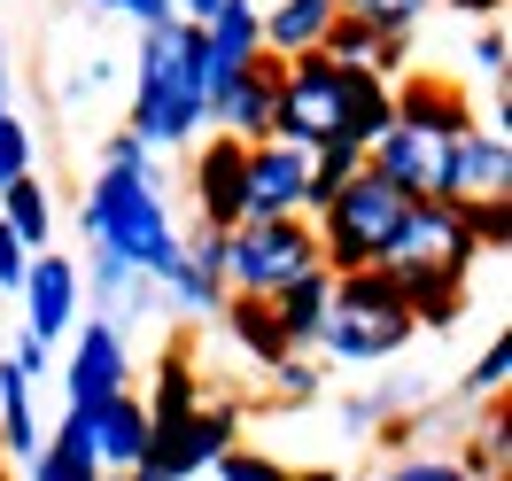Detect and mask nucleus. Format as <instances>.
<instances>
[{
	"label": "nucleus",
	"instance_id": "obj_1",
	"mask_svg": "<svg viewBox=\"0 0 512 481\" xmlns=\"http://www.w3.org/2000/svg\"><path fill=\"white\" fill-rule=\"evenodd\" d=\"M194 125H210V78H202V24H156L140 32L132 63V125L148 148H187Z\"/></svg>",
	"mask_w": 512,
	"mask_h": 481
},
{
	"label": "nucleus",
	"instance_id": "obj_2",
	"mask_svg": "<svg viewBox=\"0 0 512 481\" xmlns=\"http://www.w3.org/2000/svg\"><path fill=\"white\" fill-rule=\"evenodd\" d=\"M78 225H86L94 249L125 257L132 272H148V280H163V272L179 264V249H187V241L171 233V210H163L148 163H101V179H94V194H86Z\"/></svg>",
	"mask_w": 512,
	"mask_h": 481
},
{
	"label": "nucleus",
	"instance_id": "obj_3",
	"mask_svg": "<svg viewBox=\"0 0 512 481\" xmlns=\"http://www.w3.org/2000/svg\"><path fill=\"white\" fill-rule=\"evenodd\" d=\"M404 210H412V194H404V187H388L381 171H357L350 187L311 218V233H319V264L334 272V280H342V272H373V264L388 257Z\"/></svg>",
	"mask_w": 512,
	"mask_h": 481
},
{
	"label": "nucleus",
	"instance_id": "obj_4",
	"mask_svg": "<svg viewBox=\"0 0 512 481\" xmlns=\"http://www.w3.org/2000/svg\"><path fill=\"white\" fill-rule=\"evenodd\" d=\"M419 326L404 311V295L381 264L373 272H342L334 280V303H326V326H319V350L326 357H350V365H373V357H396Z\"/></svg>",
	"mask_w": 512,
	"mask_h": 481
},
{
	"label": "nucleus",
	"instance_id": "obj_5",
	"mask_svg": "<svg viewBox=\"0 0 512 481\" xmlns=\"http://www.w3.org/2000/svg\"><path fill=\"white\" fill-rule=\"evenodd\" d=\"M225 295H280L288 280L319 272V233L311 218H249L225 233Z\"/></svg>",
	"mask_w": 512,
	"mask_h": 481
},
{
	"label": "nucleus",
	"instance_id": "obj_6",
	"mask_svg": "<svg viewBox=\"0 0 512 481\" xmlns=\"http://www.w3.org/2000/svg\"><path fill=\"white\" fill-rule=\"evenodd\" d=\"M272 140H288V148L342 140V70L326 55H288L280 63V125H272Z\"/></svg>",
	"mask_w": 512,
	"mask_h": 481
},
{
	"label": "nucleus",
	"instance_id": "obj_7",
	"mask_svg": "<svg viewBox=\"0 0 512 481\" xmlns=\"http://www.w3.org/2000/svg\"><path fill=\"white\" fill-rule=\"evenodd\" d=\"M474 257L481 249L466 241V225H458L450 202H412L404 225H396V241H388L381 272H412V264H427V272H466Z\"/></svg>",
	"mask_w": 512,
	"mask_h": 481
},
{
	"label": "nucleus",
	"instance_id": "obj_8",
	"mask_svg": "<svg viewBox=\"0 0 512 481\" xmlns=\"http://www.w3.org/2000/svg\"><path fill=\"white\" fill-rule=\"evenodd\" d=\"M132 388V357H125V334L109 319H86L70 334V357H63V396L70 404H109Z\"/></svg>",
	"mask_w": 512,
	"mask_h": 481
},
{
	"label": "nucleus",
	"instance_id": "obj_9",
	"mask_svg": "<svg viewBox=\"0 0 512 481\" xmlns=\"http://www.w3.org/2000/svg\"><path fill=\"white\" fill-rule=\"evenodd\" d=\"M24 334L32 342H63L70 319H78V303H86V280H78V264L63 257V249H32V272H24Z\"/></svg>",
	"mask_w": 512,
	"mask_h": 481
},
{
	"label": "nucleus",
	"instance_id": "obj_10",
	"mask_svg": "<svg viewBox=\"0 0 512 481\" xmlns=\"http://www.w3.org/2000/svg\"><path fill=\"white\" fill-rule=\"evenodd\" d=\"M443 202H512V140H505V132L474 125V132L450 140Z\"/></svg>",
	"mask_w": 512,
	"mask_h": 481
},
{
	"label": "nucleus",
	"instance_id": "obj_11",
	"mask_svg": "<svg viewBox=\"0 0 512 481\" xmlns=\"http://www.w3.org/2000/svg\"><path fill=\"white\" fill-rule=\"evenodd\" d=\"M249 218H303V148L256 140L241 163V225Z\"/></svg>",
	"mask_w": 512,
	"mask_h": 481
},
{
	"label": "nucleus",
	"instance_id": "obj_12",
	"mask_svg": "<svg viewBox=\"0 0 512 481\" xmlns=\"http://www.w3.org/2000/svg\"><path fill=\"white\" fill-rule=\"evenodd\" d=\"M241 163H249V148H241L233 132H210V140L194 148L187 187H194V210H202L210 233H233V225H241Z\"/></svg>",
	"mask_w": 512,
	"mask_h": 481
},
{
	"label": "nucleus",
	"instance_id": "obj_13",
	"mask_svg": "<svg viewBox=\"0 0 512 481\" xmlns=\"http://www.w3.org/2000/svg\"><path fill=\"white\" fill-rule=\"evenodd\" d=\"M388 94H396V125L435 132V140H458V132L481 125V109L466 101V86H450V78H435V70H404Z\"/></svg>",
	"mask_w": 512,
	"mask_h": 481
},
{
	"label": "nucleus",
	"instance_id": "obj_14",
	"mask_svg": "<svg viewBox=\"0 0 512 481\" xmlns=\"http://www.w3.org/2000/svg\"><path fill=\"white\" fill-rule=\"evenodd\" d=\"M256 55H264V32H256V0H218V16L202 24V78H210V109H218V94L256 63Z\"/></svg>",
	"mask_w": 512,
	"mask_h": 481
},
{
	"label": "nucleus",
	"instance_id": "obj_15",
	"mask_svg": "<svg viewBox=\"0 0 512 481\" xmlns=\"http://www.w3.org/2000/svg\"><path fill=\"white\" fill-rule=\"evenodd\" d=\"M210 117H218V132H233L241 148L272 140V125H280V63H272V55H256V63L218 94V109H210Z\"/></svg>",
	"mask_w": 512,
	"mask_h": 481
},
{
	"label": "nucleus",
	"instance_id": "obj_16",
	"mask_svg": "<svg viewBox=\"0 0 512 481\" xmlns=\"http://www.w3.org/2000/svg\"><path fill=\"white\" fill-rule=\"evenodd\" d=\"M94 412V466L101 474H132L148 458V404L140 396H109V404H86Z\"/></svg>",
	"mask_w": 512,
	"mask_h": 481
},
{
	"label": "nucleus",
	"instance_id": "obj_17",
	"mask_svg": "<svg viewBox=\"0 0 512 481\" xmlns=\"http://www.w3.org/2000/svg\"><path fill=\"white\" fill-rule=\"evenodd\" d=\"M218 257H225V233H210V225L194 233V249H179V264L163 272V288H171V303H179V311H194V319H202V311H218V303H225Z\"/></svg>",
	"mask_w": 512,
	"mask_h": 481
},
{
	"label": "nucleus",
	"instance_id": "obj_18",
	"mask_svg": "<svg viewBox=\"0 0 512 481\" xmlns=\"http://www.w3.org/2000/svg\"><path fill=\"white\" fill-rule=\"evenodd\" d=\"M396 280V295H404V311H412V326H435V334H450V326L466 319V272H427V264H412V272H388Z\"/></svg>",
	"mask_w": 512,
	"mask_h": 481
},
{
	"label": "nucleus",
	"instance_id": "obj_19",
	"mask_svg": "<svg viewBox=\"0 0 512 481\" xmlns=\"http://www.w3.org/2000/svg\"><path fill=\"white\" fill-rule=\"evenodd\" d=\"M272 303V319H280V334H288V350H319V326H326V303H334V272H303V280H288L280 295H264Z\"/></svg>",
	"mask_w": 512,
	"mask_h": 481
},
{
	"label": "nucleus",
	"instance_id": "obj_20",
	"mask_svg": "<svg viewBox=\"0 0 512 481\" xmlns=\"http://www.w3.org/2000/svg\"><path fill=\"white\" fill-rule=\"evenodd\" d=\"M32 481H101V466H94V412H86V404H70L63 427L39 443Z\"/></svg>",
	"mask_w": 512,
	"mask_h": 481
},
{
	"label": "nucleus",
	"instance_id": "obj_21",
	"mask_svg": "<svg viewBox=\"0 0 512 481\" xmlns=\"http://www.w3.org/2000/svg\"><path fill=\"white\" fill-rule=\"evenodd\" d=\"M326 24H334V0H272V8H256V32H264V55H272V63L311 55Z\"/></svg>",
	"mask_w": 512,
	"mask_h": 481
},
{
	"label": "nucleus",
	"instance_id": "obj_22",
	"mask_svg": "<svg viewBox=\"0 0 512 481\" xmlns=\"http://www.w3.org/2000/svg\"><path fill=\"white\" fill-rule=\"evenodd\" d=\"M388 125H396V94H388V78H373V70H342V140L373 148Z\"/></svg>",
	"mask_w": 512,
	"mask_h": 481
},
{
	"label": "nucleus",
	"instance_id": "obj_23",
	"mask_svg": "<svg viewBox=\"0 0 512 481\" xmlns=\"http://www.w3.org/2000/svg\"><path fill=\"white\" fill-rule=\"evenodd\" d=\"M357 171H365V148H357V140H319V148H303V218H319Z\"/></svg>",
	"mask_w": 512,
	"mask_h": 481
},
{
	"label": "nucleus",
	"instance_id": "obj_24",
	"mask_svg": "<svg viewBox=\"0 0 512 481\" xmlns=\"http://www.w3.org/2000/svg\"><path fill=\"white\" fill-rule=\"evenodd\" d=\"M218 311H225V326H233V342H241V350H249L256 365H264V373L295 357V350H288V334H280V319H272V303H264V295H225Z\"/></svg>",
	"mask_w": 512,
	"mask_h": 481
},
{
	"label": "nucleus",
	"instance_id": "obj_25",
	"mask_svg": "<svg viewBox=\"0 0 512 481\" xmlns=\"http://www.w3.org/2000/svg\"><path fill=\"white\" fill-rule=\"evenodd\" d=\"M0 225H8L24 249H47V241H55V202H47V187H39L32 171L0 187Z\"/></svg>",
	"mask_w": 512,
	"mask_h": 481
},
{
	"label": "nucleus",
	"instance_id": "obj_26",
	"mask_svg": "<svg viewBox=\"0 0 512 481\" xmlns=\"http://www.w3.org/2000/svg\"><path fill=\"white\" fill-rule=\"evenodd\" d=\"M194 404H202V381H194L187 350H171V357H163V373H156V396H148V427H179Z\"/></svg>",
	"mask_w": 512,
	"mask_h": 481
},
{
	"label": "nucleus",
	"instance_id": "obj_27",
	"mask_svg": "<svg viewBox=\"0 0 512 481\" xmlns=\"http://www.w3.org/2000/svg\"><path fill=\"white\" fill-rule=\"evenodd\" d=\"M78 280H86L101 303H132V311H140V303H148V288H156L148 272H132L125 257H109V249H94V241H86V272H78Z\"/></svg>",
	"mask_w": 512,
	"mask_h": 481
},
{
	"label": "nucleus",
	"instance_id": "obj_28",
	"mask_svg": "<svg viewBox=\"0 0 512 481\" xmlns=\"http://www.w3.org/2000/svg\"><path fill=\"white\" fill-rule=\"evenodd\" d=\"M342 16H357V24H373V32H388V39H412V24L435 8V0H334Z\"/></svg>",
	"mask_w": 512,
	"mask_h": 481
},
{
	"label": "nucleus",
	"instance_id": "obj_29",
	"mask_svg": "<svg viewBox=\"0 0 512 481\" xmlns=\"http://www.w3.org/2000/svg\"><path fill=\"white\" fill-rule=\"evenodd\" d=\"M458 225H466V241L474 249H505L512 241V202H450Z\"/></svg>",
	"mask_w": 512,
	"mask_h": 481
},
{
	"label": "nucleus",
	"instance_id": "obj_30",
	"mask_svg": "<svg viewBox=\"0 0 512 481\" xmlns=\"http://www.w3.org/2000/svg\"><path fill=\"white\" fill-rule=\"evenodd\" d=\"M24 171H32V132H24L16 109H0V187H8V179H24Z\"/></svg>",
	"mask_w": 512,
	"mask_h": 481
},
{
	"label": "nucleus",
	"instance_id": "obj_31",
	"mask_svg": "<svg viewBox=\"0 0 512 481\" xmlns=\"http://www.w3.org/2000/svg\"><path fill=\"white\" fill-rule=\"evenodd\" d=\"M210 474H218V481H295L288 466H280V458H264V450H225Z\"/></svg>",
	"mask_w": 512,
	"mask_h": 481
},
{
	"label": "nucleus",
	"instance_id": "obj_32",
	"mask_svg": "<svg viewBox=\"0 0 512 481\" xmlns=\"http://www.w3.org/2000/svg\"><path fill=\"white\" fill-rule=\"evenodd\" d=\"M505 381H512V334H497V342L481 350V365L466 373V388H474V396H497Z\"/></svg>",
	"mask_w": 512,
	"mask_h": 481
},
{
	"label": "nucleus",
	"instance_id": "obj_33",
	"mask_svg": "<svg viewBox=\"0 0 512 481\" xmlns=\"http://www.w3.org/2000/svg\"><path fill=\"white\" fill-rule=\"evenodd\" d=\"M272 381H280V404H311V396H319V365H311V357H288V365H272Z\"/></svg>",
	"mask_w": 512,
	"mask_h": 481
},
{
	"label": "nucleus",
	"instance_id": "obj_34",
	"mask_svg": "<svg viewBox=\"0 0 512 481\" xmlns=\"http://www.w3.org/2000/svg\"><path fill=\"white\" fill-rule=\"evenodd\" d=\"M466 47H474V70H489V78H505V70H512V39L497 32V24H481Z\"/></svg>",
	"mask_w": 512,
	"mask_h": 481
},
{
	"label": "nucleus",
	"instance_id": "obj_35",
	"mask_svg": "<svg viewBox=\"0 0 512 481\" xmlns=\"http://www.w3.org/2000/svg\"><path fill=\"white\" fill-rule=\"evenodd\" d=\"M24 272H32V249H24V241H16L8 225H0V295H16V288H24Z\"/></svg>",
	"mask_w": 512,
	"mask_h": 481
},
{
	"label": "nucleus",
	"instance_id": "obj_36",
	"mask_svg": "<svg viewBox=\"0 0 512 481\" xmlns=\"http://www.w3.org/2000/svg\"><path fill=\"white\" fill-rule=\"evenodd\" d=\"M94 8H117V16H132L140 32H156V24H171V0H94Z\"/></svg>",
	"mask_w": 512,
	"mask_h": 481
},
{
	"label": "nucleus",
	"instance_id": "obj_37",
	"mask_svg": "<svg viewBox=\"0 0 512 481\" xmlns=\"http://www.w3.org/2000/svg\"><path fill=\"white\" fill-rule=\"evenodd\" d=\"M8 365H16V373H24V381H39V373H47V365H55V357H47V342H32V334H24V342H16V350H8Z\"/></svg>",
	"mask_w": 512,
	"mask_h": 481
},
{
	"label": "nucleus",
	"instance_id": "obj_38",
	"mask_svg": "<svg viewBox=\"0 0 512 481\" xmlns=\"http://www.w3.org/2000/svg\"><path fill=\"white\" fill-rule=\"evenodd\" d=\"M388 481H466V474H458L450 458H412L404 474H388Z\"/></svg>",
	"mask_w": 512,
	"mask_h": 481
},
{
	"label": "nucleus",
	"instance_id": "obj_39",
	"mask_svg": "<svg viewBox=\"0 0 512 481\" xmlns=\"http://www.w3.org/2000/svg\"><path fill=\"white\" fill-rule=\"evenodd\" d=\"M101 163H148V140L140 132H109V156Z\"/></svg>",
	"mask_w": 512,
	"mask_h": 481
},
{
	"label": "nucleus",
	"instance_id": "obj_40",
	"mask_svg": "<svg viewBox=\"0 0 512 481\" xmlns=\"http://www.w3.org/2000/svg\"><path fill=\"white\" fill-rule=\"evenodd\" d=\"M171 16H179V24H210V16H218V0H171Z\"/></svg>",
	"mask_w": 512,
	"mask_h": 481
},
{
	"label": "nucleus",
	"instance_id": "obj_41",
	"mask_svg": "<svg viewBox=\"0 0 512 481\" xmlns=\"http://www.w3.org/2000/svg\"><path fill=\"white\" fill-rule=\"evenodd\" d=\"M443 8H458V16H481V24H489V16H505V0H443Z\"/></svg>",
	"mask_w": 512,
	"mask_h": 481
},
{
	"label": "nucleus",
	"instance_id": "obj_42",
	"mask_svg": "<svg viewBox=\"0 0 512 481\" xmlns=\"http://www.w3.org/2000/svg\"><path fill=\"white\" fill-rule=\"evenodd\" d=\"M295 481H350V474H295Z\"/></svg>",
	"mask_w": 512,
	"mask_h": 481
},
{
	"label": "nucleus",
	"instance_id": "obj_43",
	"mask_svg": "<svg viewBox=\"0 0 512 481\" xmlns=\"http://www.w3.org/2000/svg\"><path fill=\"white\" fill-rule=\"evenodd\" d=\"M0 481H8V458H0Z\"/></svg>",
	"mask_w": 512,
	"mask_h": 481
}]
</instances>
